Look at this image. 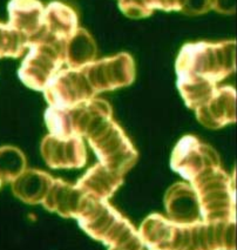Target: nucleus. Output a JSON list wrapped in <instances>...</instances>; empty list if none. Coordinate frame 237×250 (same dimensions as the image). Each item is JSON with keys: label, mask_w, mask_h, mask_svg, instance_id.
Segmentation results:
<instances>
[{"label": "nucleus", "mask_w": 237, "mask_h": 250, "mask_svg": "<svg viewBox=\"0 0 237 250\" xmlns=\"http://www.w3.org/2000/svg\"><path fill=\"white\" fill-rule=\"evenodd\" d=\"M45 121L50 134L78 135L86 138L100 160V164L125 175L138 160V152L118 122L106 100H92L69 107H48Z\"/></svg>", "instance_id": "obj_1"}, {"label": "nucleus", "mask_w": 237, "mask_h": 250, "mask_svg": "<svg viewBox=\"0 0 237 250\" xmlns=\"http://www.w3.org/2000/svg\"><path fill=\"white\" fill-rule=\"evenodd\" d=\"M172 168L190 182L208 223H231L235 215L233 181L209 145L194 135L183 136L173 152Z\"/></svg>", "instance_id": "obj_2"}, {"label": "nucleus", "mask_w": 237, "mask_h": 250, "mask_svg": "<svg viewBox=\"0 0 237 250\" xmlns=\"http://www.w3.org/2000/svg\"><path fill=\"white\" fill-rule=\"evenodd\" d=\"M135 79V62L128 53L94 60L78 68H61L45 87L50 107L69 108L103 92L129 86Z\"/></svg>", "instance_id": "obj_3"}, {"label": "nucleus", "mask_w": 237, "mask_h": 250, "mask_svg": "<svg viewBox=\"0 0 237 250\" xmlns=\"http://www.w3.org/2000/svg\"><path fill=\"white\" fill-rule=\"evenodd\" d=\"M236 69V42L186 43L176 58L178 88L188 108L207 100Z\"/></svg>", "instance_id": "obj_4"}, {"label": "nucleus", "mask_w": 237, "mask_h": 250, "mask_svg": "<svg viewBox=\"0 0 237 250\" xmlns=\"http://www.w3.org/2000/svg\"><path fill=\"white\" fill-rule=\"evenodd\" d=\"M79 27V17L68 5L53 1L45 7L41 30L27 43L28 53L19 68V78L36 91L45 87L65 65L67 43Z\"/></svg>", "instance_id": "obj_5"}, {"label": "nucleus", "mask_w": 237, "mask_h": 250, "mask_svg": "<svg viewBox=\"0 0 237 250\" xmlns=\"http://www.w3.org/2000/svg\"><path fill=\"white\" fill-rule=\"evenodd\" d=\"M41 153L51 168H80L87 159L82 138L48 134L42 140Z\"/></svg>", "instance_id": "obj_6"}, {"label": "nucleus", "mask_w": 237, "mask_h": 250, "mask_svg": "<svg viewBox=\"0 0 237 250\" xmlns=\"http://www.w3.org/2000/svg\"><path fill=\"white\" fill-rule=\"evenodd\" d=\"M203 126L217 129L236 121V91L230 86H218L204 103L194 109Z\"/></svg>", "instance_id": "obj_7"}, {"label": "nucleus", "mask_w": 237, "mask_h": 250, "mask_svg": "<svg viewBox=\"0 0 237 250\" xmlns=\"http://www.w3.org/2000/svg\"><path fill=\"white\" fill-rule=\"evenodd\" d=\"M118 8L125 16L133 19L147 18L155 10L178 11L198 16L212 10V0H118Z\"/></svg>", "instance_id": "obj_8"}, {"label": "nucleus", "mask_w": 237, "mask_h": 250, "mask_svg": "<svg viewBox=\"0 0 237 250\" xmlns=\"http://www.w3.org/2000/svg\"><path fill=\"white\" fill-rule=\"evenodd\" d=\"M7 11V25L24 38L27 48V43L41 30L45 6L39 0H11Z\"/></svg>", "instance_id": "obj_9"}, {"label": "nucleus", "mask_w": 237, "mask_h": 250, "mask_svg": "<svg viewBox=\"0 0 237 250\" xmlns=\"http://www.w3.org/2000/svg\"><path fill=\"white\" fill-rule=\"evenodd\" d=\"M166 209L174 223L193 225L200 222V205L190 185L178 182L166 194Z\"/></svg>", "instance_id": "obj_10"}, {"label": "nucleus", "mask_w": 237, "mask_h": 250, "mask_svg": "<svg viewBox=\"0 0 237 250\" xmlns=\"http://www.w3.org/2000/svg\"><path fill=\"white\" fill-rule=\"evenodd\" d=\"M122 180L123 175L98 164L79 180L77 187L88 195L107 201L120 187Z\"/></svg>", "instance_id": "obj_11"}, {"label": "nucleus", "mask_w": 237, "mask_h": 250, "mask_svg": "<svg viewBox=\"0 0 237 250\" xmlns=\"http://www.w3.org/2000/svg\"><path fill=\"white\" fill-rule=\"evenodd\" d=\"M54 179L41 170H25L12 182L14 195L30 205L42 203L47 196Z\"/></svg>", "instance_id": "obj_12"}, {"label": "nucleus", "mask_w": 237, "mask_h": 250, "mask_svg": "<svg viewBox=\"0 0 237 250\" xmlns=\"http://www.w3.org/2000/svg\"><path fill=\"white\" fill-rule=\"evenodd\" d=\"M98 47L93 37L85 28L78 27L66 47L65 65L78 68L97 60Z\"/></svg>", "instance_id": "obj_13"}, {"label": "nucleus", "mask_w": 237, "mask_h": 250, "mask_svg": "<svg viewBox=\"0 0 237 250\" xmlns=\"http://www.w3.org/2000/svg\"><path fill=\"white\" fill-rule=\"evenodd\" d=\"M26 170V158L18 148L4 146L0 148V182H11Z\"/></svg>", "instance_id": "obj_14"}, {"label": "nucleus", "mask_w": 237, "mask_h": 250, "mask_svg": "<svg viewBox=\"0 0 237 250\" xmlns=\"http://www.w3.org/2000/svg\"><path fill=\"white\" fill-rule=\"evenodd\" d=\"M26 52V42L7 24L0 22V59L19 58Z\"/></svg>", "instance_id": "obj_15"}, {"label": "nucleus", "mask_w": 237, "mask_h": 250, "mask_svg": "<svg viewBox=\"0 0 237 250\" xmlns=\"http://www.w3.org/2000/svg\"><path fill=\"white\" fill-rule=\"evenodd\" d=\"M212 10L222 14L236 12V0H212Z\"/></svg>", "instance_id": "obj_16"}, {"label": "nucleus", "mask_w": 237, "mask_h": 250, "mask_svg": "<svg viewBox=\"0 0 237 250\" xmlns=\"http://www.w3.org/2000/svg\"><path fill=\"white\" fill-rule=\"evenodd\" d=\"M0 186H1V182H0Z\"/></svg>", "instance_id": "obj_17"}]
</instances>
